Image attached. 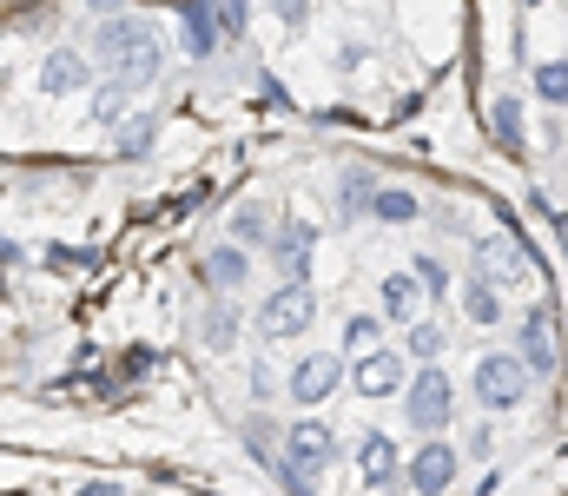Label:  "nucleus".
Returning <instances> with one entry per match:
<instances>
[{
    "label": "nucleus",
    "instance_id": "obj_1",
    "mask_svg": "<svg viewBox=\"0 0 568 496\" xmlns=\"http://www.w3.org/2000/svg\"><path fill=\"white\" fill-rule=\"evenodd\" d=\"M87 53H93L113 80H126V87H152L159 67H165V40H159V27H152L145 13H113V20H100Z\"/></svg>",
    "mask_w": 568,
    "mask_h": 496
},
{
    "label": "nucleus",
    "instance_id": "obj_2",
    "mask_svg": "<svg viewBox=\"0 0 568 496\" xmlns=\"http://www.w3.org/2000/svg\"><path fill=\"white\" fill-rule=\"evenodd\" d=\"M529 391H536V377L523 371V357H516V351H483V357L469 364V397H476V411H489V417L523 411V404H529Z\"/></svg>",
    "mask_w": 568,
    "mask_h": 496
},
{
    "label": "nucleus",
    "instance_id": "obj_3",
    "mask_svg": "<svg viewBox=\"0 0 568 496\" xmlns=\"http://www.w3.org/2000/svg\"><path fill=\"white\" fill-rule=\"evenodd\" d=\"M404 424L417 437H449V424H456V384H449L443 364H417L410 371V384H404Z\"/></svg>",
    "mask_w": 568,
    "mask_h": 496
},
{
    "label": "nucleus",
    "instance_id": "obj_4",
    "mask_svg": "<svg viewBox=\"0 0 568 496\" xmlns=\"http://www.w3.org/2000/svg\"><path fill=\"white\" fill-rule=\"evenodd\" d=\"M311 325H317V292H311V285H291V279H278V285L258 298V312H252V331H258L265 344H291V337H304Z\"/></svg>",
    "mask_w": 568,
    "mask_h": 496
},
{
    "label": "nucleus",
    "instance_id": "obj_5",
    "mask_svg": "<svg viewBox=\"0 0 568 496\" xmlns=\"http://www.w3.org/2000/svg\"><path fill=\"white\" fill-rule=\"evenodd\" d=\"M351 377V364H344V351H304L297 364H291V377H284V397L311 417L317 404H331L337 397V384Z\"/></svg>",
    "mask_w": 568,
    "mask_h": 496
},
{
    "label": "nucleus",
    "instance_id": "obj_6",
    "mask_svg": "<svg viewBox=\"0 0 568 496\" xmlns=\"http://www.w3.org/2000/svg\"><path fill=\"white\" fill-rule=\"evenodd\" d=\"M410 371H417V364L404 357V344H377V351L351 357V391H357V397H371V404H384V397H404Z\"/></svg>",
    "mask_w": 568,
    "mask_h": 496
},
{
    "label": "nucleus",
    "instance_id": "obj_7",
    "mask_svg": "<svg viewBox=\"0 0 568 496\" xmlns=\"http://www.w3.org/2000/svg\"><path fill=\"white\" fill-rule=\"evenodd\" d=\"M456 477H463V457H456L449 437H424L417 457H404V490L410 496H449Z\"/></svg>",
    "mask_w": 568,
    "mask_h": 496
},
{
    "label": "nucleus",
    "instance_id": "obj_8",
    "mask_svg": "<svg viewBox=\"0 0 568 496\" xmlns=\"http://www.w3.org/2000/svg\"><path fill=\"white\" fill-rule=\"evenodd\" d=\"M278 457L284 464H297L304 477H324V470L337 464V431H331L324 417H291V424H284Z\"/></svg>",
    "mask_w": 568,
    "mask_h": 496
},
{
    "label": "nucleus",
    "instance_id": "obj_9",
    "mask_svg": "<svg viewBox=\"0 0 568 496\" xmlns=\"http://www.w3.org/2000/svg\"><path fill=\"white\" fill-rule=\"evenodd\" d=\"M272 265H278V279L291 285H311V259H317V225L311 219H284L278 232H272Z\"/></svg>",
    "mask_w": 568,
    "mask_h": 496
},
{
    "label": "nucleus",
    "instance_id": "obj_10",
    "mask_svg": "<svg viewBox=\"0 0 568 496\" xmlns=\"http://www.w3.org/2000/svg\"><path fill=\"white\" fill-rule=\"evenodd\" d=\"M87 80H93L87 47H47V60H40V93L47 100H73V93H87Z\"/></svg>",
    "mask_w": 568,
    "mask_h": 496
},
{
    "label": "nucleus",
    "instance_id": "obj_11",
    "mask_svg": "<svg viewBox=\"0 0 568 496\" xmlns=\"http://www.w3.org/2000/svg\"><path fill=\"white\" fill-rule=\"evenodd\" d=\"M516 357H523V371H529V377H549V371L562 364V344H556V325H549V305L523 312V331H516Z\"/></svg>",
    "mask_w": 568,
    "mask_h": 496
},
{
    "label": "nucleus",
    "instance_id": "obj_12",
    "mask_svg": "<svg viewBox=\"0 0 568 496\" xmlns=\"http://www.w3.org/2000/svg\"><path fill=\"white\" fill-rule=\"evenodd\" d=\"M357 484L364 490H397L404 484V451L384 431H364L357 437Z\"/></svg>",
    "mask_w": 568,
    "mask_h": 496
},
{
    "label": "nucleus",
    "instance_id": "obj_13",
    "mask_svg": "<svg viewBox=\"0 0 568 496\" xmlns=\"http://www.w3.org/2000/svg\"><path fill=\"white\" fill-rule=\"evenodd\" d=\"M424 305L429 298H424V285L410 279V265H404V272H384V285H377V318H384V325L410 331L424 318Z\"/></svg>",
    "mask_w": 568,
    "mask_h": 496
},
{
    "label": "nucleus",
    "instance_id": "obj_14",
    "mask_svg": "<svg viewBox=\"0 0 568 496\" xmlns=\"http://www.w3.org/2000/svg\"><path fill=\"white\" fill-rule=\"evenodd\" d=\"M199 279L212 285V298H239V292H245V279H252V252L225 239V245H212V252L199 259Z\"/></svg>",
    "mask_w": 568,
    "mask_h": 496
},
{
    "label": "nucleus",
    "instance_id": "obj_15",
    "mask_svg": "<svg viewBox=\"0 0 568 496\" xmlns=\"http://www.w3.org/2000/svg\"><path fill=\"white\" fill-rule=\"evenodd\" d=\"M456 298H463V318H469V325H483V331H496V325H503V312H509V305H503V279H496L489 265H476V272L463 279V292H456Z\"/></svg>",
    "mask_w": 568,
    "mask_h": 496
},
{
    "label": "nucleus",
    "instance_id": "obj_16",
    "mask_svg": "<svg viewBox=\"0 0 568 496\" xmlns=\"http://www.w3.org/2000/svg\"><path fill=\"white\" fill-rule=\"evenodd\" d=\"M219 13H212V0H179V47L192 53V60H212L219 53Z\"/></svg>",
    "mask_w": 568,
    "mask_h": 496
},
{
    "label": "nucleus",
    "instance_id": "obj_17",
    "mask_svg": "<svg viewBox=\"0 0 568 496\" xmlns=\"http://www.w3.org/2000/svg\"><path fill=\"white\" fill-rule=\"evenodd\" d=\"M489 133L509 160H529V120H523V93H496L489 100Z\"/></svg>",
    "mask_w": 568,
    "mask_h": 496
},
{
    "label": "nucleus",
    "instance_id": "obj_18",
    "mask_svg": "<svg viewBox=\"0 0 568 496\" xmlns=\"http://www.w3.org/2000/svg\"><path fill=\"white\" fill-rule=\"evenodd\" d=\"M377 172L371 165H344L337 172V225H351V219H371V205H377Z\"/></svg>",
    "mask_w": 568,
    "mask_h": 496
},
{
    "label": "nucleus",
    "instance_id": "obj_19",
    "mask_svg": "<svg viewBox=\"0 0 568 496\" xmlns=\"http://www.w3.org/2000/svg\"><path fill=\"white\" fill-rule=\"evenodd\" d=\"M377 225H417L424 219V199L410 185H377V205H371Z\"/></svg>",
    "mask_w": 568,
    "mask_h": 496
},
{
    "label": "nucleus",
    "instance_id": "obj_20",
    "mask_svg": "<svg viewBox=\"0 0 568 496\" xmlns=\"http://www.w3.org/2000/svg\"><path fill=\"white\" fill-rule=\"evenodd\" d=\"M443 351H449L443 318H417V325L404 331V357H410V364H443Z\"/></svg>",
    "mask_w": 568,
    "mask_h": 496
},
{
    "label": "nucleus",
    "instance_id": "obj_21",
    "mask_svg": "<svg viewBox=\"0 0 568 496\" xmlns=\"http://www.w3.org/2000/svg\"><path fill=\"white\" fill-rule=\"evenodd\" d=\"M199 331H205L212 351H232V344H239V312H232V298H212V305L199 312Z\"/></svg>",
    "mask_w": 568,
    "mask_h": 496
},
{
    "label": "nucleus",
    "instance_id": "obj_22",
    "mask_svg": "<svg viewBox=\"0 0 568 496\" xmlns=\"http://www.w3.org/2000/svg\"><path fill=\"white\" fill-rule=\"evenodd\" d=\"M384 318H377V312H357V318H344V344H337V351H344V364H351V357H364V351H377V344H384Z\"/></svg>",
    "mask_w": 568,
    "mask_h": 496
},
{
    "label": "nucleus",
    "instance_id": "obj_23",
    "mask_svg": "<svg viewBox=\"0 0 568 496\" xmlns=\"http://www.w3.org/2000/svg\"><path fill=\"white\" fill-rule=\"evenodd\" d=\"M410 279L424 285L429 305H443V298H449V285H456V279H449V265H443L436 252H410Z\"/></svg>",
    "mask_w": 568,
    "mask_h": 496
},
{
    "label": "nucleus",
    "instance_id": "obj_24",
    "mask_svg": "<svg viewBox=\"0 0 568 496\" xmlns=\"http://www.w3.org/2000/svg\"><path fill=\"white\" fill-rule=\"evenodd\" d=\"M272 232H278V225H272L265 205H239V219H232V245L252 252V245H272Z\"/></svg>",
    "mask_w": 568,
    "mask_h": 496
},
{
    "label": "nucleus",
    "instance_id": "obj_25",
    "mask_svg": "<svg viewBox=\"0 0 568 496\" xmlns=\"http://www.w3.org/2000/svg\"><path fill=\"white\" fill-rule=\"evenodd\" d=\"M529 87H536V100H542V107H568V60H542Z\"/></svg>",
    "mask_w": 568,
    "mask_h": 496
},
{
    "label": "nucleus",
    "instance_id": "obj_26",
    "mask_svg": "<svg viewBox=\"0 0 568 496\" xmlns=\"http://www.w3.org/2000/svg\"><path fill=\"white\" fill-rule=\"evenodd\" d=\"M152 140H159V120L140 113L133 126H120V160H145V153H152Z\"/></svg>",
    "mask_w": 568,
    "mask_h": 496
},
{
    "label": "nucleus",
    "instance_id": "obj_27",
    "mask_svg": "<svg viewBox=\"0 0 568 496\" xmlns=\"http://www.w3.org/2000/svg\"><path fill=\"white\" fill-rule=\"evenodd\" d=\"M133 93H140V87H126V80H106V87H100V100H93V120H106V126H113V120L133 107Z\"/></svg>",
    "mask_w": 568,
    "mask_h": 496
},
{
    "label": "nucleus",
    "instance_id": "obj_28",
    "mask_svg": "<svg viewBox=\"0 0 568 496\" xmlns=\"http://www.w3.org/2000/svg\"><path fill=\"white\" fill-rule=\"evenodd\" d=\"M272 477L284 484V496H317V477H304V470L284 464V457H272Z\"/></svg>",
    "mask_w": 568,
    "mask_h": 496
},
{
    "label": "nucleus",
    "instance_id": "obj_29",
    "mask_svg": "<svg viewBox=\"0 0 568 496\" xmlns=\"http://www.w3.org/2000/svg\"><path fill=\"white\" fill-rule=\"evenodd\" d=\"M265 7L278 13L284 27H291V33H304V27H311V0H265Z\"/></svg>",
    "mask_w": 568,
    "mask_h": 496
},
{
    "label": "nucleus",
    "instance_id": "obj_30",
    "mask_svg": "<svg viewBox=\"0 0 568 496\" xmlns=\"http://www.w3.org/2000/svg\"><path fill=\"white\" fill-rule=\"evenodd\" d=\"M212 13H219V33H245V0H212Z\"/></svg>",
    "mask_w": 568,
    "mask_h": 496
}]
</instances>
